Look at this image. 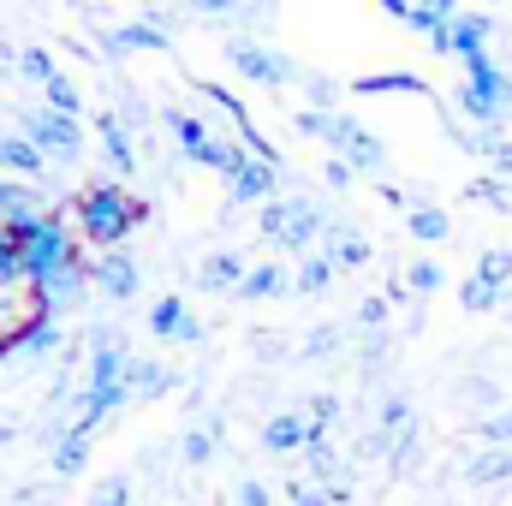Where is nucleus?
<instances>
[{"label": "nucleus", "instance_id": "1", "mask_svg": "<svg viewBox=\"0 0 512 506\" xmlns=\"http://www.w3.org/2000/svg\"><path fill=\"white\" fill-rule=\"evenodd\" d=\"M149 209L131 197L120 179H102V185H90L84 197H78V239H90L96 251H120L131 233H137V221H143Z\"/></svg>", "mask_w": 512, "mask_h": 506}, {"label": "nucleus", "instance_id": "2", "mask_svg": "<svg viewBox=\"0 0 512 506\" xmlns=\"http://www.w3.org/2000/svg\"><path fill=\"white\" fill-rule=\"evenodd\" d=\"M6 233H12L18 262H24V286H42L48 274L78 262V239L60 215H24V221H6Z\"/></svg>", "mask_w": 512, "mask_h": 506}, {"label": "nucleus", "instance_id": "3", "mask_svg": "<svg viewBox=\"0 0 512 506\" xmlns=\"http://www.w3.org/2000/svg\"><path fill=\"white\" fill-rule=\"evenodd\" d=\"M298 137H316L328 143L334 155H346L358 173H387V143L376 131H364L346 114H322V108H298Z\"/></svg>", "mask_w": 512, "mask_h": 506}, {"label": "nucleus", "instance_id": "4", "mask_svg": "<svg viewBox=\"0 0 512 506\" xmlns=\"http://www.w3.org/2000/svg\"><path fill=\"white\" fill-rule=\"evenodd\" d=\"M465 66V84L453 90V102L477 120V126L501 131L507 126V108H512V78L495 66V54H471V60H459Z\"/></svg>", "mask_w": 512, "mask_h": 506}, {"label": "nucleus", "instance_id": "5", "mask_svg": "<svg viewBox=\"0 0 512 506\" xmlns=\"http://www.w3.org/2000/svg\"><path fill=\"white\" fill-rule=\"evenodd\" d=\"M328 215L310 203V197H274V203H262L256 209V233L268 239V245H280V251H310L316 239H328Z\"/></svg>", "mask_w": 512, "mask_h": 506}, {"label": "nucleus", "instance_id": "6", "mask_svg": "<svg viewBox=\"0 0 512 506\" xmlns=\"http://www.w3.org/2000/svg\"><path fill=\"white\" fill-rule=\"evenodd\" d=\"M227 66H233L245 84H262V90L304 84V72H298L280 48H268V42H256V36H227Z\"/></svg>", "mask_w": 512, "mask_h": 506}, {"label": "nucleus", "instance_id": "7", "mask_svg": "<svg viewBox=\"0 0 512 506\" xmlns=\"http://www.w3.org/2000/svg\"><path fill=\"white\" fill-rule=\"evenodd\" d=\"M18 131H24L42 155H60V161H78V149H84V120H72V114H60V108H30V114H18Z\"/></svg>", "mask_w": 512, "mask_h": 506}, {"label": "nucleus", "instance_id": "8", "mask_svg": "<svg viewBox=\"0 0 512 506\" xmlns=\"http://www.w3.org/2000/svg\"><path fill=\"white\" fill-rule=\"evenodd\" d=\"M167 48H173V30H167L161 18L114 24V30H102V36H96V54H108V60H126V54H167Z\"/></svg>", "mask_w": 512, "mask_h": 506}, {"label": "nucleus", "instance_id": "9", "mask_svg": "<svg viewBox=\"0 0 512 506\" xmlns=\"http://www.w3.org/2000/svg\"><path fill=\"white\" fill-rule=\"evenodd\" d=\"M489 42H495V18L489 12H459L429 48L447 54V60H471V54H489Z\"/></svg>", "mask_w": 512, "mask_h": 506}, {"label": "nucleus", "instance_id": "10", "mask_svg": "<svg viewBox=\"0 0 512 506\" xmlns=\"http://www.w3.org/2000/svg\"><path fill=\"white\" fill-rule=\"evenodd\" d=\"M227 191H233V203H256V209H262V203H274V197H280V167L245 155V161H239V173L227 179Z\"/></svg>", "mask_w": 512, "mask_h": 506}, {"label": "nucleus", "instance_id": "11", "mask_svg": "<svg viewBox=\"0 0 512 506\" xmlns=\"http://www.w3.org/2000/svg\"><path fill=\"white\" fill-rule=\"evenodd\" d=\"M149 334H155V340H185V346H191V340H203V322L185 310L179 292H167V298H155V310H149Z\"/></svg>", "mask_w": 512, "mask_h": 506}, {"label": "nucleus", "instance_id": "12", "mask_svg": "<svg viewBox=\"0 0 512 506\" xmlns=\"http://www.w3.org/2000/svg\"><path fill=\"white\" fill-rule=\"evenodd\" d=\"M90 280H96L114 304H126V298H137V286H143V268H137L126 251H108L102 262H90Z\"/></svg>", "mask_w": 512, "mask_h": 506}, {"label": "nucleus", "instance_id": "13", "mask_svg": "<svg viewBox=\"0 0 512 506\" xmlns=\"http://www.w3.org/2000/svg\"><path fill=\"white\" fill-rule=\"evenodd\" d=\"M96 137H102V155H108L114 179H131V173H137V149H131V126L114 114V108L96 114Z\"/></svg>", "mask_w": 512, "mask_h": 506}, {"label": "nucleus", "instance_id": "14", "mask_svg": "<svg viewBox=\"0 0 512 506\" xmlns=\"http://www.w3.org/2000/svg\"><path fill=\"white\" fill-rule=\"evenodd\" d=\"M310 441H316V429H310L304 411H274V417L262 423V447H268V453H304Z\"/></svg>", "mask_w": 512, "mask_h": 506}, {"label": "nucleus", "instance_id": "15", "mask_svg": "<svg viewBox=\"0 0 512 506\" xmlns=\"http://www.w3.org/2000/svg\"><path fill=\"white\" fill-rule=\"evenodd\" d=\"M0 173H12V179H42V173H48V155H42L24 131H6V137H0Z\"/></svg>", "mask_w": 512, "mask_h": 506}, {"label": "nucleus", "instance_id": "16", "mask_svg": "<svg viewBox=\"0 0 512 506\" xmlns=\"http://www.w3.org/2000/svg\"><path fill=\"white\" fill-rule=\"evenodd\" d=\"M245 274H251V262H245V256L215 251V256H203L197 286H203V292H239V286H245Z\"/></svg>", "mask_w": 512, "mask_h": 506}, {"label": "nucleus", "instance_id": "17", "mask_svg": "<svg viewBox=\"0 0 512 506\" xmlns=\"http://www.w3.org/2000/svg\"><path fill=\"white\" fill-rule=\"evenodd\" d=\"M245 155H251L245 143H233V137H209V143H203L197 155H185V161H191V167H203V173H221V179H233Z\"/></svg>", "mask_w": 512, "mask_h": 506}, {"label": "nucleus", "instance_id": "18", "mask_svg": "<svg viewBox=\"0 0 512 506\" xmlns=\"http://www.w3.org/2000/svg\"><path fill=\"white\" fill-rule=\"evenodd\" d=\"M334 280H340V262H334L328 251H310L304 256V268L292 274V292H298V298H322Z\"/></svg>", "mask_w": 512, "mask_h": 506}, {"label": "nucleus", "instance_id": "19", "mask_svg": "<svg viewBox=\"0 0 512 506\" xmlns=\"http://www.w3.org/2000/svg\"><path fill=\"white\" fill-rule=\"evenodd\" d=\"M352 96H429V84L417 72H376V78H352Z\"/></svg>", "mask_w": 512, "mask_h": 506}, {"label": "nucleus", "instance_id": "20", "mask_svg": "<svg viewBox=\"0 0 512 506\" xmlns=\"http://www.w3.org/2000/svg\"><path fill=\"white\" fill-rule=\"evenodd\" d=\"M24 215H48V209H42V197L30 191V179L0 173V227H6V221H24Z\"/></svg>", "mask_w": 512, "mask_h": 506}, {"label": "nucleus", "instance_id": "21", "mask_svg": "<svg viewBox=\"0 0 512 506\" xmlns=\"http://www.w3.org/2000/svg\"><path fill=\"white\" fill-rule=\"evenodd\" d=\"M161 126L173 131V143H179V155H197L215 131H209V120L203 114H185V108H161Z\"/></svg>", "mask_w": 512, "mask_h": 506}, {"label": "nucleus", "instance_id": "22", "mask_svg": "<svg viewBox=\"0 0 512 506\" xmlns=\"http://www.w3.org/2000/svg\"><path fill=\"white\" fill-rule=\"evenodd\" d=\"M328 256L340 262V274H346V268L358 274V268L370 262V239H364L358 227H346V221H334V227H328Z\"/></svg>", "mask_w": 512, "mask_h": 506}, {"label": "nucleus", "instance_id": "23", "mask_svg": "<svg viewBox=\"0 0 512 506\" xmlns=\"http://www.w3.org/2000/svg\"><path fill=\"white\" fill-rule=\"evenodd\" d=\"M292 292V274L286 268H274V262H256L251 274H245V286H239V298H286Z\"/></svg>", "mask_w": 512, "mask_h": 506}, {"label": "nucleus", "instance_id": "24", "mask_svg": "<svg viewBox=\"0 0 512 506\" xmlns=\"http://www.w3.org/2000/svg\"><path fill=\"white\" fill-rule=\"evenodd\" d=\"M126 387H131V399H161V393L173 387V370H161V364L137 358V364H131V376H126Z\"/></svg>", "mask_w": 512, "mask_h": 506}, {"label": "nucleus", "instance_id": "25", "mask_svg": "<svg viewBox=\"0 0 512 506\" xmlns=\"http://www.w3.org/2000/svg\"><path fill=\"white\" fill-rule=\"evenodd\" d=\"M507 477H512V453H507V447H489L483 459H471V465H465V483H477V489L507 483Z\"/></svg>", "mask_w": 512, "mask_h": 506}, {"label": "nucleus", "instance_id": "26", "mask_svg": "<svg viewBox=\"0 0 512 506\" xmlns=\"http://www.w3.org/2000/svg\"><path fill=\"white\" fill-rule=\"evenodd\" d=\"M405 233H411V239H423V245H441V239L453 233V221H447V209H435V203H429V209H411V215H405Z\"/></svg>", "mask_w": 512, "mask_h": 506}, {"label": "nucleus", "instance_id": "27", "mask_svg": "<svg viewBox=\"0 0 512 506\" xmlns=\"http://www.w3.org/2000/svg\"><path fill=\"white\" fill-rule=\"evenodd\" d=\"M304 96H310L304 108H322V114H340V96H346V90H340V84H334L328 72H304Z\"/></svg>", "mask_w": 512, "mask_h": 506}, {"label": "nucleus", "instance_id": "28", "mask_svg": "<svg viewBox=\"0 0 512 506\" xmlns=\"http://www.w3.org/2000/svg\"><path fill=\"white\" fill-rule=\"evenodd\" d=\"M459 304H465V316H489V310L501 304V286H489L483 274H471V280L459 286Z\"/></svg>", "mask_w": 512, "mask_h": 506}, {"label": "nucleus", "instance_id": "29", "mask_svg": "<svg viewBox=\"0 0 512 506\" xmlns=\"http://www.w3.org/2000/svg\"><path fill=\"white\" fill-rule=\"evenodd\" d=\"M42 96H48L42 108H60V114H72V120L84 114V96H78V84H72L66 72H60V78H48V84H42Z\"/></svg>", "mask_w": 512, "mask_h": 506}, {"label": "nucleus", "instance_id": "30", "mask_svg": "<svg viewBox=\"0 0 512 506\" xmlns=\"http://www.w3.org/2000/svg\"><path fill=\"white\" fill-rule=\"evenodd\" d=\"M84 453H90V435L72 429V435L54 447V477H78V471H84Z\"/></svg>", "mask_w": 512, "mask_h": 506}, {"label": "nucleus", "instance_id": "31", "mask_svg": "<svg viewBox=\"0 0 512 506\" xmlns=\"http://www.w3.org/2000/svg\"><path fill=\"white\" fill-rule=\"evenodd\" d=\"M12 60H18V72H24L30 84H48V78H60V66H54V54H48V48H18Z\"/></svg>", "mask_w": 512, "mask_h": 506}, {"label": "nucleus", "instance_id": "32", "mask_svg": "<svg viewBox=\"0 0 512 506\" xmlns=\"http://www.w3.org/2000/svg\"><path fill=\"white\" fill-rule=\"evenodd\" d=\"M441 262H429V256H417L411 268H405V286H411V298H429V292H441Z\"/></svg>", "mask_w": 512, "mask_h": 506}, {"label": "nucleus", "instance_id": "33", "mask_svg": "<svg viewBox=\"0 0 512 506\" xmlns=\"http://www.w3.org/2000/svg\"><path fill=\"white\" fill-rule=\"evenodd\" d=\"M304 417H310V429H316V435H328V429L346 417V405H340V393H316V399L304 405Z\"/></svg>", "mask_w": 512, "mask_h": 506}, {"label": "nucleus", "instance_id": "34", "mask_svg": "<svg viewBox=\"0 0 512 506\" xmlns=\"http://www.w3.org/2000/svg\"><path fill=\"white\" fill-rule=\"evenodd\" d=\"M197 90H203V96H209V102H215V108H221V114H227L239 131L251 126V114H245V102H239L233 90H221V84H209V78H197Z\"/></svg>", "mask_w": 512, "mask_h": 506}, {"label": "nucleus", "instance_id": "35", "mask_svg": "<svg viewBox=\"0 0 512 506\" xmlns=\"http://www.w3.org/2000/svg\"><path fill=\"white\" fill-rule=\"evenodd\" d=\"M471 274H483L489 286H501V292H507V286H512V251H483Z\"/></svg>", "mask_w": 512, "mask_h": 506}, {"label": "nucleus", "instance_id": "36", "mask_svg": "<svg viewBox=\"0 0 512 506\" xmlns=\"http://www.w3.org/2000/svg\"><path fill=\"white\" fill-rule=\"evenodd\" d=\"M471 203H495V209H512V179H471L465 185Z\"/></svg>", "mask_w": 512, "mask_h": 506}, {"label": "nucleus", "instance_id": "37", "mask_svg": "<svg viewBox=\"0 0 512 506\" xmlns=\"http://www.w3.org/2000/svg\"><path fill=\"white\" fill-rule=\"evenodd\" d=\"M209 453H215V429H185V465H209Z\"/></svg>", "mask_w": 512, "mask_h": 506}, {"label": "nucleus", "instance_id": "38", "mask_svg": "<svg viewBox=\"0 0 512 506\" xmlns=\"http://www.w3.org/2000/svg\"><path fill=\"white\" fill-rule=\"evenodd\" d=\"M477 435H483L489 447H507V441H512V411H495V417H477Z\"/></svg>", "mask_w": 512, "mask_h": 506}, {"label": "nucleus", "instance_id": "39", "mask_svg": "<svg viewBox=\"0 0 512 506\" xmlns=\"http://www.w3.org/2000/svg\"><path fill=\"white\" fill-rule=\"evenodd\" d=\"M352 322H358V328H364V334H382V328H387V298H364V304H358V316H352Z\"/></svg>", "mask_w": 512, "mask_h": 506}, {"label": "nucleus", "instance_id": "40", "mask_svg": "<svg viewBox=\"0 0 512 506\" xmlns=\"http://www.w3.org/2000/svg\"><path fill=\"white\" fill-rule=\"evenodd\" d=\"M340 340H346V328H316L304 340V358H328V352H340Z\"/></svg>", "mask_w": 512, "mask_h": 506}, {"label": "nucleus", "instance_id": "41", "mask_svg": "<svg viewBox=\"0 0 512 506\" xmlns=\"http://www.w3.org/2000/svg\"><path fill=\"white\" fill-rule=\"evenodd\" d=\"M382 203H393V209H429L423 191H411V185H382Z\"/></svg>", "mask_w": 512, "mask_h": 506}, {"label": "nucleus", "instance_id": "42", "mask_svg": "<svg viewBox=\"0 0 512 506\" xmlns=\"http://www.w3.org/2000/svg\"><path fill=\"white\" fill-rule=\"evenodd\" d=\"M322 179H328V185H334V191H346V185H352V179H358V167H352V161H346V155H334V161H328V167H322Z\"/></svg>", "mask_w": 512, "mask_h": 506}, {"label": "nucleus", "instance_id": "43", "mask_svg": "<svg viewBox=\"0 0 512 506\" xmlns=\"http://www.w3.org/2000/svg\"><path fill=\"white\" fill-rule=\"evenodd\" d=\"M292 506H334V495L316 483H292Z\"/></svg>", "mask_w": 512, "mask_h": 506}, {"label": "nucleus", "instance_id": "44", "mask_svg": "<svg viewBox=\"0 0 512 506\" xmlns=\"http://www.w3.org/2000/svg\"><path fill=\"white\" fill-rule=\"evenodd\" d=\"M90 506H126V477H108L102 489H96V501Z\"/></svg>", "mask_w": 512, "mask_h": 506}, {"label": "nucleus", "instance_id": "45", "mask_svg": "<svg viewBox=\"0 0 512 506\" xmlns=\"http://www.w3.org/2000/svg\"><path fill=\"white\" fill-rule=\"evenodd\" d=\"M233 506H268V489H262V483H251V477H245V483L233 489Z\"/></svg>", "mask_w": 512, "mask_h": 506}, {"label": "nucleus", "instance_id": "46", "mask_svg": "<svg viewBox=\"0 0 512 506\" xmlns=\"http://www.w3.org/2000/svg\"><path fill=\"white\" fill-rule=\"evenodd\" d=\"M417 6H423L429 18H441V24H453V18H459V0H417Z\"/></svg>", "mask_w": 512, "mask_h": 506}, {"label": "nucleus", "instance_id": "47", "mask_svg": "<svg viewBox=\"0 0 512 506\" xmlns=\"http://www.w3.org/2000/svg\"><path fill=\"white\" fill-rule=\"evenodd\" d=\"M387 18H399V24H411V12H417V0H376Z\"/></svg>", "mask_w": 512, "mask_h": 506}, {"label": "nucleus", "instance_id": "48", "mask_svg": "<svg viewBox=\"0 0 512 506\" xmlns=\"http://www.w3.org/2000/svg\"><path fill=\"white\" fill-rule=\"evenodd\" d=\"M239 0H191V12H209V18H221V12H233Z\"/></svg>", "mask_w": 512, "mask_h": 506}, {"label": "nucleus", "instance_id": "49", "mask_svg": "<svg viewBox=\"0 0 512 506\" xmlns=\"http://www.w3.org/2000/svg\"><path fill=\"white\" fill-rule=\"evenodd\" d=\"M245 6H274V0H245Z\"/></svg>", "mask_w": 512, "mask_h": 506}, {"label": "nucleus", "instance_id": "50", "mask_svg": "<svg viewBox=\"0 0 512 506\" xmlns=\"http://www.w3.org/2000/svg\"><path fill=\"white\" fill-rule=\"evenodd\" d=\"M507 126H512V108H507Z\"/></svg>", "mask_w": 512, "mask_h": 506}]
</instances>
